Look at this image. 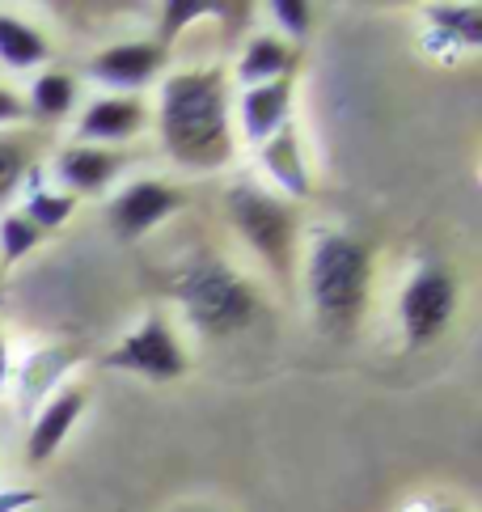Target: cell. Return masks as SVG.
I'll list each match as a JSON object with an SVG mask.
<instances>
[{
	"label": "cell",
	"mask_w": 482,
	"mask_h": 512,
	"mask_svg": "<svg viewBox=\"0 0 482 512\" xmlns=\"http://www.w3.org/2000/svg\"><path fill=\"white\" fill-rule=\"evenodd\" d=\"M106 369L132 373L144 381H178V377H187L191 356H187V343L170 326V318L161 309H153V314H144L132 331L110 347Z\"/></svg>",
	"instance_id": "6"
},
{
	"label": "cell",
	"mask_w": 482,
	"mask_h": 512,
	"mask_svg": "<svg viewBox=\"0 0 482 512\" xmlns=\"http://www.w3.org/2000/svg\"><path fill=\"white\" fill-rule=\"evenodd\" d=\"M258 161H263V174L275 187V195H284L288 204H301L309 199V166H305V153H301V140H296V127H280L267 144H258ZM267 187V191H271Z\"/></svg>",
	"instance_id": "13"
},
{
	"label": "cell",
	"mask_w": 482,
	"mask_h": 512,
	"mask_svg": "<svg viewBox=\"0 0 482 512\" xmlns=\"http://www.w3.org/2000/svg\"><path fill=\"white\" fill-rule=\"evenodd\" d=\"M157 136L182 170H220L233 161V94L225 68H178L161 81Z\"/></svg>",
	"instance_id": "1"
},
{
	"label": "cell",
	"mask_w": 482,
	"mask_h": 512,
	"mask_svg": "<svg viewBox=\"0 0 482 512\" xmlns=\"http://www.w3.org/2000/svg\"><path fill=\"white\" fill-rule=\"evenodd\" d=\"M9 386V343H5V335H0V390Z\"/></svg>",
	"instance_id": "25"
},
{
	"label": "cell",
	"mask_w": 482,
	"mask_h": 512,
	"mask_svg": "<svg viewBox=\"0 0 482 512\" xmlns=\"http://www.w3.org/2000/svg\"><path fill=\"white\" fill-rule=\"evenodd\" d=\"M17 212H22L26 221L47 237V233L68 225V216L77 212V199L64 195V191H55V187H34V191H26V199H22V208H17Z\"/></svg>",
	"instance_id": "19"
},
{
	"label": "cell",
	"mask_w": 482,
	"mask_h": 512,
	"mask_svg": "<svg viewBox=\"0 0 482 512\" xmlns=\"http://www.w3.org/2000/svg\"><path fill=\"white\" fill-rule=\"evenodd\" d=\"M428 26L436 30V39L449 47H461V51L482 47V9L478 5H432Z\"/></svg>",
	"instance_id": "18"
},
{
	"label": "cell",
	"mask_w": 482,
	"mask_h": 512,
	"mask_svg": "<svg viewBox=\"0 0 482 512\" xmlns=\"http://www.w3.org/2000/svg\"><path fill=\"white\" fill-rule=\"evenodd\" d=\"M432 512H466V508H457V504H440V508H432Z\"/></svg>",
	"instance_id": "27"
},
{
	"label": "cell",
	"mask_w": 482,
	"mask_h": 512,
	"mask_svg": "<svg viewBox=\"0 0 482 512\" xmlns=\"http://www.w3.org/2000/svg\"><path fill=\"white\" fill-rule=\"evenodd\" d=\"M13 127H26V102L17 89L0 85V132H13Z\"/></svg>",
	"instance_id": "23"
},
{
	"label": "cell",
	"mask_w": 482,
	"mask_h": 512,
	"mask_svg": "<svg viewBox=\"0 0 482 512\" xmlns=\"http://www.w3.org/2000/svg\"><path fill=\"white\" fill-rule=\"evenodd\" d=\"M292 102H296L292 81H267V85L241 89L233 102V132H241V140L250 144H267L280 127L292 123Z\"/></svg>",
	"instance_id": "11"
},
{
	"label": "cell",
	"mask_w": 482,
	"mask_h": 512,
	"mask_svg": "<svg viewBox=\"0 0 482 512\" xmlns=\"http://www.w3.org/2000/svg\"><path fill=\"white\" fill-rule=\"evenodd\" d=\"M292 68H296V47L284 43L280 34L258 30L246 39V47H241L233 77L241 89H250V85H267V81H292Z\"/></svg>",
	"instance_id": "14"
},
{
	"label": "cell",
	"mask_w": 482,
	"mask_h": 512,
	"mask_svg": "<svg viewBox=\"0 0 482 512\" xmlns=\"http://www.w3.org/2000/svg\"><path fill=\"white\" fill-rule=\"evenodd\" d=\"M170 297L178 301L182 318H187L199 335L208 339H229L246 331L258 314V292L225 254L199 250L174 271Z\"/></svg>",
	"instance_id": "3"
},
{
	"label": "cell",
	"mask_w": 482,
	"mask_h": 512,
	"mask_svg": "<svg viewBox=\"0 0 482 512\" xmlns=\"http://www.w3.org/2000/svg\"><path fill=\"white\" fill-rule=\"evenodd\" d=\"M267 13H271V34H280L284 43H301V39H309V30H313V5H305V0H271L267 5Z\"/></svg>",
	"instance_id": "21"
},
{
	"label": "cell",
	"mask_w": 482,
	"mask_h": 512,
	"mask_svg": "<svg viewBox=\"0 0 482 512\" xmlns=\"http://www.w3.org/2000/svg\"><path fill=\"white\" fill-rule=\"evenodd\" d=\"M77 77L68 68H39L30 89L22 94L26 102V123H60L77 111Z\"/></svg>",
	"instance_id": "15"
},
{
	"label": "cell",
	"mask_w": 482,
	"mask_h": 512,
	"mask_svg": "<svg viewBox=\"0 0 482 512\" xmlns=\"http://www.w3.org/2000/svg\"><path fill=\"white\" fill-rule=\"evenodd\" d=\"M30 170H34V136L22 132V127L0 132V212H9V204L22 195Z\"/></svg>",
	"instance_id": "17"
},
{
	"label": "cell",
	"mask_w": 482,
	"mask_h": 512,
	"mask_svg": "<svg viewBox=\"0 0 482 512\" xmlns=\"http://www.w3.org/2000/svg\"><path fill=\"white\" fill-rule=\"evenodd\" d=\"M39 504V491H30V487H5L0 491V512H26Z\"/></svg>",
	"instance_id": "24"
},
{
	"label": "cell",
	"mask_w": 482,
	"mask_h": 512,
	"mask_svg": "<svg viewBox=\"0 0 482 512\" xmlns=\"http://www.w3.org/2000/svg\"><path fill=\"white\" fill-rule=\"evenodd\" d=\"M89 407V394L85 386H60L39 411L30 419V432H26V466H47L60 445L72 436V428L81 424V415Z\"/></svg>",
	"instance_id": "10"
},
{
	"label": "cell",
	"mask_w": 482,
	"mask_h": 512,
	"mask_svg": "<svg viewBox=\"0 0 482 512\" xmlns=\"http://www.w3.org/2000/svg\"><path fill=\"white\" fill-rule=\"evenodd\" d=\"M216 9H220V5H208V0H170V5H161L157 43H161V47H170L182 30L195 26L199 17H208V13H216Z\"/></svg>",
	"instance_id": "22"
},
{
	"label": "cell",
	"mask_w": 482,
	"mask_h": 512,
	"mask_svg": "<svg viewBox=\"0 0 482 512\" xmlns=\"http://www.w3.org/2000/svg\"><path fill=\"white\" fill-rule=\"evenodd\" d=\"M225 216L241 246L254 250L271 276L288 280L296 267V242H301V212L284 195L267 191L263 182H233L225 191Z\"/></svg>",
	"instance_id": "4"
},
{
	"label": "cell",
	"mask_w": 482,
	"mask_h": 512,
	"mask_svg": "<svg viewBox=\"0 0 482 512\" xmlns=\"http://www.w3.org/2000/svg\"><path fill=\"white\" fill-rule=\"evenodd\" d=\"M148 127V106L144 98L127 94H102L81 111L77 119V140L81 144H102V149H119V144L136 140Z\"/></svg>",
	"instance_id": "12"
},
{
	"label": "cell",
	"mask_w": 482,
	"mask_h": 512,
	"mask_svg": "<svg viewBox=\"0 0 482 512\" xmlns=\"http://www.w3.org/2000/svg\"><path fill=\"white\" fill-rule=\"evenodd\" d=\"M187 208V195H182L174 182L165 178H136L106 204V229L119 237V242H140L153 229H161L174 212Z\"/></svg>",
	"instance_id": "8"
},
{
	"label": "cell",
	"mask_w": 482,
	"mask_h": 512,
	"mask_svg": "<svg viewBox=\"0 0 482 512\" xmlns=\"http://www.w3.org/2000/svg\"><path fill=\"white\" fill-rule=\"evenodd\" d=\"M174 512H225V508H216V504H203V500H199V504H178Z\"/></svg>",
	"instance_id": "26"
},
{
	"label": "cell",
	"mask_w": 482,
	"mask_h": 512,
	"mask_svg": "<svg viewBox=\"0 0 482 512\" xmlns=\"http://www.w3.org/2000/svg\"><path fill=\"white\" fill-rule=\"evenodd\" d=\"M373 292V250L343 229L318 233L305 254V297L309 314L326 335H351Z\"/></svg>",
	"instance_id": "2"
},
{
	"label": "cell",
	"mask_w": 482,
	"mask_h": 512,
	"mask_svg": "<svg viewBox=\"0 0 482 512\" xmlns=\"http://www.w3.org/2000/svg\"><path fill=\"white\" fill-rule=\"evenodd\" d=\"M461 314V276L449 263H419L398 292V331L406 347H432Z\"/></svg>",
	"instance_id": "5"
},
{
	"label": "cell",
	"mask_w": 482,
	"mask_h": 512,
	"mask_svg": "<svg viewBox=\"0 0 482 512\" xmlns=\"http://www.w3.org/2000/svg\"><path fill=\"white\" fill-rule=\"evenodd\" d=\"M165 64H170V47H161L157 39H123V43H106L102 51H94L85 60V77L102 85L106 94L140 98L165 72Z\"/></svg>",
	"instance_id": "7"
},
{
	"label": "cell",
	"mask_w": 482,
	"mask_h": 512,
	"mask_svg": "<svg viewBox=\"0 0 482 512\" xmlns=\"http://www.w3.org/2000/svg\"><path fill=\"white\" fill-rule=\"evenodd\" d=\"M123 153L119 149H102V144H81L72 140L64 144L51 161V174L60 182V191L72 199H98L115 187V178L123 174Z\"/></svg>",
	"instance_id": "9"
},
{
	"label": "cell",
	"mask_w": 482,
	"mask_h": 512,
	"mask_svg": "<svg viewBox=\"0 0 482 512\" xmlns=\"http://www.w3.org/2000/svg\"><path fill=\"white\" fill-rule=\"evenodd\" d=\"M51 60V39L30 26L26 17L0 9V68L9 72H39Z\"/></svg>",
	"instance_id": "16"
},
{
	"label": "cell",
	"mask_w": 482,
	"mask_h": 512,
	"mask_svg": "<svg viewBox=\"0 0 482 512\" xmlns=\"http://www.w3.org/2000/svg\"><path fill=\"white\" fill-rule=\"evenodd\" d=\"M39 242H43V233L34 229L17 208L0 212V263H5V267H17L26 254H34V246H39Z\"/></svg>",
	"instance_id": "20"
}]
</instances>
